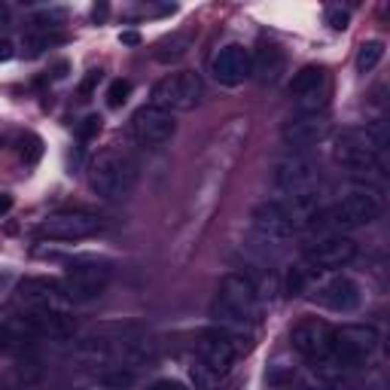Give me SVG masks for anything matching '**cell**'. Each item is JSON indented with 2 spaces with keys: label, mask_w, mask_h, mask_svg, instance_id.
Returning <instances> with one entry per match:
<instances>
[{
  "label": "cell",
  "mask_w": 390,
  "mask_h": 390,
  "mask_svg": "<svg viewBox=\"0 0 390 390\" xmlns=\"http://www.w3.org/2000/svg\"><path fill=\"white\" fill-rule=\"evenodd\" d=\"M272 180H274V189H281L283 195H317V186H321L314 162L302 159V155L278 162Z\"/></svg>",
  "instance_id": "obj_12"
},
{
  "label": "cell",
  "mask_w": 390,
  "mask_h": 390,
  "mask_svg": "<svg viewBox=\"0 0 390 390\" xmlns=\"http://www.w3.org/2000/svg\"><path fill=\"white\" fill-rule=\"evenodd\" d=\"M177 134L174 113L155 107V104H144L140 110H134L131 116V138L144 147H162Z\"/></svg>",
  "instance_id": "obj_11"
},
{
  "label": "cell",
  "mask_w": 390,
  "mask_h": 390,
  "mask_svg": "<svg viewBox=\"0 0 390 390\" xmlns=\"http://www.w3.org/2000/svg\"><path fill=\"white\" fill-rule=\"evenodd\" d=\"M25 317L31 321L40 338H70L76 332V321L67 317V311L61 308H34Z\"/></svg>",
  "instance_id": "obj_19"
},
{
  "label": "cell",
  "mask_w": 390,
  "mask_h": 390,
  "mask_svg": "<svg viewBox=\"0 0 390 390\" xmlns=\"http://www.w3.org/2000/svg\"><path fill=\"white\" fill-rule=\"evenodd\" d=\"M241 338L232 329H210L198 338V360L204 369H210L214 375H226L235 363V357L244 351V345H238Z\"/></svg>",
  "instance_id": "obj_9"
},
{
  "label": "cell",
  "mask_w": 390,
  "mask_h": 390,
  "mask_svg": "<svg viewBox=\"0 0 390 390\" xmlns=\"http://www.w3.org/2000/svg\"><path fill=\"white\" fill-rule=\"evenodd\" d=\"M210 74H214V80L219 86H229V89L241 86L250 76V52L241 43L223 46L214 55V61H210Z\"/></svg>",
  "instance_id": "obj_17"
},
{
  "label": "cell",
  "mask_w": 390,
  "mask_h": 390,
  "mask_svg": "<svg viewBox=\"0 0 390 390\" xmlns=\"http://www.w3.org/2000/svg\"><path fill=\"white\" fill-rule=\"evenodd\" d=\"M98 384L101 390H131L138 384V372L129 366H107L98 372Z\"/></svg>",
  "instance_id": "obj_24"
},
{
  "label": "cell",
  "mask_w": 390,
  "mask_h": 390,
  "mask_svg": "<svg viewBox=\"0 0 390 390\" xmlns=\"http://www.w3.org/2000/svg\"><path fill=\"white\" fill-rule=\"evenodd\" d=\"M378 214H381V198L372 189H357V193L338 198L323 214H317V223L336 232H351V229H363V226L375 223Z\"/></svg>",
  "instance_id": "obj_5"
},
{
  "label": "cell",
  "mask_w": 390,
  "mask_h": 390,
  "mask_svg": "<svg viewBox=\"0 0 390 390\" xmlns=\"http://www.w3.org/2000/svg\"><path fill=\"white\" fill-rule=\"evenodd\" d=\"M131 95V83L129 80H113L110 89H107V107L110 110H119Z\"/></svg>",
  "instance_id": "obj_29"
},
{
  "label": "cell",
  "mask_w": 390,
  "mask_h": 390,
  "mask_svg": "<svg viewBox=\"0 0 390 390\" xmlns=\"http://www.w3.org/2000/svg\"><path fill=\"white\" fill-rule=\"evenodd\" d=\"M12 210V195L10 193H0V219Z\"/></svg>",
  "instance_id": "obj_39"
},
{
  "label": "cell",
  "mask_w": 390,
  "mask_h": 390,
  "mask_svg": "<svg viewBox=\"0 0 390 390\" xmlns=\"http://www.w3.org/2000/svg\"><path fill=\"white\" fill-rule=\"evenodd\" d=\"M101 83V70H91V74L83 80V86H80V95H83V101H89V95H91V89Z\"/></svg>",
  "instance_id": "obj_32"
},
{
  "label": "cell",
  "mask_w": 390,
  "mask_h": 390,
  "mask_svg": "<svg viewBox=\"0 0 390 390\" xmlns=\"http://www.w3.org/2000/svg\"><path fill=\"white\" fill-rule=\"evenodd\" d=\"M326 19H329V25L336 28V31H345L347 22H351V16H347L345 10H329V16H326Z\"/></svg>",
  "instance_id": "obj_33"
},
{
  "label": "cell",
  "mask_w": 390,
  "mask_h": 390,
  "mask_svg": "<svg viewBox=\"0 0 390 390\" xmlns=\"http://www.w3.org/2000/svg\"><path fill=\"white\" fill-rule=\"evenodd\" d=\"M65 16H67L65 10H46V12H40V16H37V22H40V25L55 28V22H61V19H65Z\"/></svg>",
  "instance_id": "obj_34"
},
{
  "label": "cell",
  "mask_w": 390,
  "mask_h": 390,
  "mask_svg": "<svg viewBox=\"0 0 390 390\" xmlns=\"http://www.w3.org/2000/svg\"><path fill=\"white\" fill-rule=\"evenodd\" d=\"M189 46H193V31H177L171 37H165L159 46H155V61H162V65H171V61H180L183 55L189 52Z\"/></svg>",
  "instance_id": "obj_23"
},
{
  "label": "cell",
  "mask_w": 390,
  "mask_h": 390,
  "mask_svg": "<svg viewBox=\"0 0 390 390\" xmlns=\"http://www.w3.org/2000/svg\"><path fill=\"white\" fill-rule=\"evenodd\" d=\"M101 122H104V119L98 116V113H91V116H86L80 125H76V138H80V140L98 138V131H101Z\"/></svg>",
  "instance_id": "obj_30"
},
{
  "label": "cell",
  "mask_w": 390,
  "mask_h": 390,
  "mask_svg": "<svg viewBox=\"0 0 390 390\" xmlns=\"http://www.w3.org/2000/svg\"><path fill=\"white\" fill-rule=\"evenodd\" d=\"M150 390H189V387H183L180 381H155Z\"/></svg>",
  "instance_id": "obj_38"
},
{
  "label": "cell",
  "mask_w": 390,
  "mask_h": 390,
  "mask_svg": "<svg viewBox=\"0 0 390 390\" xmlns=\"http://www.w3.org/2000/svg\"><path fill=\"white\" fill-rule=\"evenodd\" d=\"M219 375H214L210 369H204L202 363L193 366V381H195V390H214V381Z\"/></svg>",
  "instance_id": "obj_31"
},
{
  "label": "cell",
  "mask_w": 390,
  "mask_h": 390,
  "mask_svg": "<svg viewBox=\"0 0 390 390\" xmlns=\"http://www.w3.org/2000/svg\"><path fill=\"white\" fill-rule=\"evenodd\" d=\"M107 281H110V268L98 266V262H76L67 272V278L61 281V293L74 305H89L104 293Z\"/></svg>",
  "instance_id": "obj_8"
},
{
  "label": "cell",
  "mask_w": 390,
  "mask_h": 390,
  "mask_svg": "<svg viewBox=\"0 0 390 390\" xmlns=\"http://www.w3.org/2000/svg\"><path fill=\"white\" fill-rule=\"evenodd\" d=\"M12 55H16V46H12V40L0 37V61H10Z\"/></svg>",
  "instance_id": "obj_36"
},
{
  "label": "cell",
  "mask_w": 390,
  "mask_h": 390,
  "mask_svg": "<svg viewBox=\"0 0 390 390\" xmlns=\"http://www.w3.org/2000/svg\"><path fill=\"white\" fill-rule=\"evenodd\" d=\"M257 302H259V293L250 278H244V274H226L219 281L214 302H210V317L219 326H235V329H241L244 323H250L257 317Z\"/></svg>",
  "instance_id": "obj_2"
},
{
  "label": "cell",
  "mask_w": 390,
  "mask_h": 390,
  "mask_svg": "<svg viewBox=\"0 0 390 390\" xmlns=\"http://www.w3.org/2000/svg\"><path fill=\"white\" fill-rule=\"evenodd\" d=\"M378 351V329L363 323H347L332 329V342L329 354L314 363V369L321 366L323 372H345V369H357L363 366L372 354Z\"/></svg>",
  "instance_id": "obj_1"
},
{
  "label": "cell",
  "mask_w": 390,
  "mask_h": 390,
  "mask_svg": "<svg viewBox=\"0 0 390 390\" xmlns=\"http://www.w3.org/2000/svg\"><path fill=\"white\" fill-rule=\"evenodd\" d=\"M67 40V34H49V31H43V34H31V37H25V55L28 58H37L40 52H46V49H52V46H58V43H65Z\"/></svg>",
  "instance_id": "obj_25"
},
{
  "label": "cell",
  "mask_w": 390,
  "mask_h": 390,
  "mask_svg": "<svg viewBox=\"0 0 390 390\" xmlns=\"http://www.w3.org/2000/svg\"><path fill=\"white\" fill-rule=\"evenodd\" d=\"M387 134L381 125H363V129H347L336 140V162L347 171H375L378 153L384 150Z\"/></svg>",
  "instance_id": "obj_4"
},
{
  "label": "cell",
  "mask_w": 390,
  "mask_h": 390,
  "mask_svg": "<svg viewBox=\"0 0 390 390\" xmlns=\"http://www.w3.org/2000/svg\"><path fill=\"white\" fill-rule=\"evenodd\" d=\"M134 183H138V165H134V159L129 153L110 147V150H101L91 159L89 186L101 198H110L113 202V198L129 195L134 189Z\"/></svg>",
  "instance_id": "obj_3"
},
{
  "label": "cell",
  "mask_w": 390,
  "mask_h": 390,
  "mask_svg": "<svg viewBox=\"0 0 390 390\" xmlns=\"http://www.w3.org/2000/svg\"><path fill=\"white\" fill-rule=\"evenodd\" d=\"M287 293L290 296H299L302 293V272H299V268H293V272L287 274Z\"/></svg>",
  "instance_id": "obj_35"
},
{
  "label": "cell",
  "mask_w": 390,
  "mask_h": 390,
  "mask_svg": "<svg viewBox=\"0 0 390 390\" xmlns=\"http://www.w3.org/2000/svg\"><path fill=\"white\" fill-rule=\"evenodd\" d=\"M104 229V219L95 214H83V210H67V214H55L40 223L37 235L49 241H83L91 238Z\"/></svg>",
  "instance_id": "obj_10"
},
{
  "label": "cell",
  "mask_w": 390,
  "mask_h": 390,
  "mask_svg": "<svg viewBox=\"0 0 390 390\" xmlns=\"http://www.w3.org/2000/svg\"><path fill=\"white\" fill-rule=\"evenodd\" d=\"M381 58H384V43H381V40H369L357 52V70L360 74H369L372 67H378Z\"/></svg>",
  "instance_id": "obj_26"
},
{
  "label": "cell",
  "mask_w": 390,
  "mask_h": 390,
  "mask_svg": "<svg viewBox=\"0 0 390 390\" xmlns=\"http://www.w3.org/2000/svg\"><path fill=\"white\" fill-rule=\"evenodd\" d=\"M22 299L34 308H61L65 293H61V281H49V278H28L22 283Z\"/></svg>",
  "instance_id": "obj_22"
},
{
  "label": "cell",
  "mask_w": 390,
  "mask_h": 390,
  "mask_svg": "<svg viewBox=\"0 0 390 390\" xmlns=\"http://www.w3.org/2000/svg\"><path fill=\"white\" fill-rule=\"evenodd\" d=\"M0 19H6V6H0Z\"/></svg>",
  "instance_id": "obj_41"
},
{
  "label": "cell",
  "mask_w": 390,
  "mask_h": 390,
  "mask_svg": "<svg viewBox=\"0 0 390 390\" xmlns=\"http://www.w3.org/2000/svg\"><path fill=\"white\" fill-rule=\"evenodd\" d=\"M119 43L122 46H140V34L138 31H122L119 34Z\"/></svg>",
  "instance_id": "obj_37"
},
{
  "label": "cell",
  "mask_w": 390,
  "mask_h": 390,
  "mask_svg": "<svg viewBox=\"0 0 390 390\" xmlns=\"http://www.w3.org/2000/svg\"><path fill=\"white\" fill-rule=\"evenodd\" d=\"M290 342L293 347L302 354L305 360H314V363H321V360L329 354V342H332V326L317 321V317H308V321H299L293 326V332H290Z\"/></svg>",
  "instance_id": "obj_16"
},
{
  "label": "cell",
  "mask_w": 390,
  "mask_h": 390,
  "mask_svg": "<svg viewBox=\"0 0 390 390\" xmlns=\"http://www.w3.org/2000/svg\"><path fill=\"white\" fill-rule=\"evenodd\" d=\"M293 378H296V369L287 363H274V366H268V372H266L268 387H287V384H293Z\"/></svg>",
  "instance_id": "obj_28"
},
{
  "label": "cell",
  "mask_w": 390,
  "mask_h": 390,
  "mask_svg": "<svg viewBox=\"0 0 390 390\" xmlns=\"http://www.w3.org/2000/svg\"><path fill=\"white\" fill-rule=\"evenodd\" d=\"M107 12H110L107 3H98L95 10H91V19H95V22H104V19H107Z\"/></svg>",
  "instance_id": "obj_40"
},
{
  "label": "cell",
  "mask_w": 390,
  "mask_h": 390,
  "mask_svg": "<svg viewBox=\"0 0 390 390\" xmlns=\"http://www.w3.org/2000/svg\"><path fill=\"white\" fill-rule=\"evenodd\" d=\"M250 223H253V229L259 232L262 238H268V241H287V238H293V223L287 219V214L281 210V204L278 202H262L253 208V214H250Z\"/></svg>",
  "instance_id": "obj_18"
},
{
  "label": "cell",
  "mask_w": 390,
  "mask_h": 390,
  "mask_svg": "<svg viewBox=\"0 0 390 390\" xmlns=\"http://www.w3.org/2000/svg\"><path fill=\"white\" fill-rule=\"evenodd\" d=\"M314 299L329 311H338V314H351L363 305V290H360L357 281L345 278V274H332L326 278L321 287L314 290Z\"/></svg>",
  "instance_id": "obj_15"
},
{
  "label": "cell",
  "mask_w": 390,
  "mask_h": 390,
  "mask_svg": "<svg viewBox=\"0 0 390 390\" xmlns=\"http://www.w3.org/2000/svg\"><path fill=\"white\" fill-rule=\"evenodd\" d=\"M290 98H296V113H323L329 98V76L321 65H308L290 80Z\"/></svg>",
  "instance_id": "obj_7"
},
{
  "label": "cell",
  "mask_w": 390,
  "mask_h": 390,
  "mask_svg": "<svg viewBox=\"0 0 390 390\" xmlns=\"http://www.w3.org/2000/svg\"><path fill=\"white\" fill-rule=\"evenodd\" d=\"M283 67H287V58H283V49L274 43L259 46L257 52L250 55V76H257V83L268 86V83H278Z\"/></svg>",
  "instance_id": "obj_20"
},
{
  "label": "cell",
  "mask_w": 390,
  "mask_h": 390,
  "mask_svg": "<svg viewBox=\"0 0 390 390\" xmlns=\"http://www.w3.org/2000/svg\"><path fill=\"white\" fill-rule=\"evenodd\" d=\"M19 155H22L25 165H37V162L43 159V140H40L37 134H25V138L19 140Z\"/></svg>",
  "instance_id": "obj_27"
},
{
  "label": "cell",
  "mask_w": 390,
  "mask_h": 390,
  "mask_svg": "<svg viewBox=\"0 0 390 390\" xmlns=\"http://www.w3.org/2000/svg\"><path fill=\"white\" fill-rule=\"evenodd\" d=\"M357 257V244L347 235H326L305 250V262L317 272H336Z\"/></svg>",
  "instance_id": "obj_13"
},
{
  "label": "cell",
  "mask_w": 390,
  "mask_h": 390,
  "mask_svg": "<svg viewBox=\"0 0 390 390\" xmlns=\"http://www.w3.org/2000/svg\"><path fill=\"white\" fill-rule=\"evenodd\" d=\"M37 338H40L37 329H34L25 314L10 317V321L0 323V351H6V354H22L37 342Z\"/></svg>",
  "instance_id": "obj_21"
},
{
  "label": "cell",
  "mask_w": 390,
  "mask_h": 390,
  "mask_svg": "<svg viewBox=\"0 0 390 390\" xmlns=\"http://www.w3.org/2000/svg\"><path fill=\"white\" fill-rule=\"evenodd\" d=\"M204 98V83L195 70H177L168 74L153 86V104L168 113H186L195 110L198 101Z\"/></svg>",
  "instance_id": "obj_6"
},
{
  "label": "cell",
  "mask_w": 390,
  "mask_h": 390,
  "mask_svg": "<svg viewBox=\"0 0 390 390\" xmlns=\"http://www.w3.org/2000/svg\"><path fill=\"white\" fill-rule=\"evenodd\" d=\"M326 134H329V119H326V113H296L281 129L283 144L293 147V150H308V147L321 144Z\"/></svg>",
  "instance_id": "obj_14"
}]
</instances>
